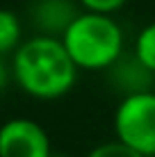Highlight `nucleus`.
<instances>
[{
    "label": "nucleus",
    "instance_id": "9",
    "mask_svg": "<svg viewBox=\"0 0 155 157\" xmlns=\"http://www.w3.org/2000/svg\"><path fill=\"white\" fill-rule=\"evenodd\" d=\"M82 12H91V14H105L112 16L114 12H119L128 0H76Z\"/></svg>",
    "mask_w": 155,
    "mask_h": 157
},
{
    "label": "nucleus",
    "instance_id": "7",
    "mask_svg": "<svg viewBox=\"0 0 155 157\" xmlns=\"http://www.w3.org/2000/svg\"><path fill=\"white\" fill-rule=\"evenodd\" d=\"M21 46V21L12 9L0 7V57Z\"/></svg>",
    "mask_w": 155,
    "mask_h": 157
},
{
    "label": "nucleus",
    "instance_id": "12",
    "mask_svg": "<svg viewBox=\"0 0 155 157\" xmlns=\"http://www.w3.org/2000/svg\"><path fill=\"white\" fill-rule=\"evenodd\" d=\"M50 157H64V155H55V153H52V155H50Z\"/></svg>",
    "mask_w": 155,
    "mask_h": 157
},
{
    "label": "nucleus",
    "instance_id": "6",
    "mask_svg": "<svg viewBox=\"0 0 155 157\" xmlns=\"http://www.w3.org/2000/svg\"><path fill=\"white\" fill-rule=\"evenodd\" d=\"M110 71V80H112V86L116 91H121L126 96H132V94H141V91H151L148 89V82H151L153 73H148L146 68L137 62V57H126L121 55L114 64L107 68Z\"/></svg>",
    "mask_w": 155,
    "mask_h": 157
},
{
    "label": "nucleus",
    "instance_id": "2",
    "mask_svg": "<svg viewBox=\"0 0 155 157\" xmlns=\"http://www.w3.org/2000/svg\"><path fill=\"white\" fill-rule=\"evenodd\" d=\"M60 41L78 71H107L123 55V30L105 14L80 12Z\"/></svg>",
    "mask_w": 155,
    "mask_h": 157
},
{
    "label": "nucleus",
    "instance_id": "1",
    "mask_svg": "<svg viewBox=\"0 0 155 157\" xmlns=\"http://www.w3.org/2000/svg\"><path fill=\"white\" fill-rule=\"evenodd\" d=\"M12 75L28 96L55 100L73 89L78 68L60 39L34 34L14 50Z\"/></svg>",
    "mask_w": 155,
    "mask_h": 157
},
{
    "label": "nucleus",
    "instance_id": "3",
    "mask_svg": "<svg viewBox=\"0 0 155 157\" xmlns=\"http://www.w3.org/2000/svg\"><path fill=\"white\" fill-rule=\"evenodd\" d=\"M116 141L144 157L155 155V91L121 98L114 112Z\"/></svg>",
    "mask_w": 155,
    "mask_h": 157
},
{
    "label": "nucleus",
    "instance_id": "10",
    "mask_svg": "<svg viewBox=\"0 0 155 157\" xmlns=\"http://www.w3.org/2000/svg\"><path fill=\"white\" fill-rule=\"evenodd\" d=\"M87 157H144L135 150H130L128 146L119 144V141H107V144H100L89 153Z\"/></svg>",
    "mask_w": 155,
    "mask_h": 157
},
{
    "label": "nucleus",
    "instance_id": "11",
    "mask_svg": "<svg viewBox=\"0 0 155 157\" xmlns=\"http://www.w3.org/2000/svg\"><path fill=\"white\" fill-rule=\"evenodd\" d=\"M9 75H12V68H9L7 64L2 62V57H0V94L7 89V84H9Z\"/></svg>",
    "mask_w": 155,
    "mask_h": 157
},
{
    "label": "nucleus",
    "instance_id": "8",
    "mask_svg": "<svg viewBox=\"0 0 155 157\" xmlns=\"http://www.w3.org/2000/svg\"><path fill=\"white\" fill-rule=\"evenodd\" d=\"M135 57L148 73L155 75V21L148 23V25H144L141 32L137 34Z\"/></svg>",
    "mask_w": 155,
    "mask_h": 157
},
{
    "label": "nucleus",
    "instance_id": "4",
    "mask_svg": "<svg viewBox=\"0 0 155 157\" xmlns=\"http://www.w3.org/2000/svg\"><path fill=\"white\" fill-rule=\"evenodd\" d=\"M48 132L32 118H9L0 125V157H50Z\"/></svg>",
    "mask_w": 155,
    "mask_h": 157
},
{
    "label": "nucleus",
    "instance_id": "5",
    "mask_svg": "<svg viewBox=\"0 0 155 157\" xmlns=\"http://www.w3.org/2000/svg\"><path fill=\"white\" fill-rule=\"evenodd\" d=\"M80 16V5L76 0H34L30 18L37 28V34L62 39L68 25Z\"/></svg>",
    "mask_w": 155,
    "mask_h": 157
}]
</instances>
